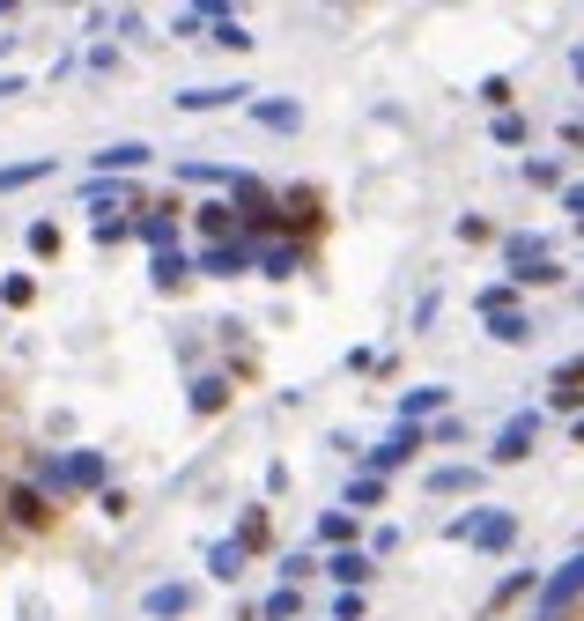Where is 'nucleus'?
I'll return each mask as SVG.
<instances>
[{"label":"nucleus","instance_id":"obj_1","mask_svg":"<svg viewBox=\"0 0 584 621\" xmlns=\"http://www.w3.org/2000/svg\"><path fill=\"white\" fill-rule=\"evenodd\" d=\"M444 540H466V548H481V555H511L518 548V518L496 511V503H474V511H459L444 525Z\"/></svg>","mask_w":584,"mask_h":621},{"label":"nucleus","instance_id":"obj_2","mask_svg":"<svg viewBox=\"0 0 584 621\" xmlns=\"http://www.w3.org/2000/svg\"><path fill=\"white\" fill-rule=\"evenodd\" d=\"M577 599H584V548L540 577V614H533V621H555L562 607H577Z\"/></svg>","mask_w":584,"mask_h":621},{"label":"nucleus","instance_id":"obj_3","mask_svg":"<svg viewBox=\"0 0 584 621\" xmlns=\"http://www.w3.org/2000/svg\"><path fill=\"white\" fill-rule=\"evenodd\" d=\"M414 451H429V437H422V429H407V422H400L392 437H378V444L363 451V474H378V481H385V474H400V466L414 459Z\"/></svg>","mask_w":584,"mask_h":621},{"label":"nucleus","instance_id":"obj_4","mask_svg":"<svg viewBox=\"0 0 584 621\" xmlns=\"http://www.w3.org/2000/svg\"><path fill=\"white\" fill-rule=\"evenodd\" d=\"M252 259H259V244H200L193 252V267L207 274V281H237V274H252Z\"/></svg>","mask_w":584,"mask_h":621},{"label":"nucleus","instance_id":"obj_5","mask_svg":"<svg viewBox=\"0 0 584 621\" xmlns=\"http://www.w3.org/2000/svg\"><path fill=\"white\" fill-rule=\"evenodd\" d=\"M533 444H540V414H511V422L496 429V444H488V459L518 466V459H533Z\"/></svg>","mask_w":584,"mask_h":621},{"label":"nucleus","instance_id":"obj_6","mask_svg":"<svg viewBox=\"0 0 584 621\" xmlns=\"http://www.w3.org/2000/svg\"><path fill=\"white\" fill-rule=\"evenodd\" d=\"M134 237L148 244V259L178 252V207H134Z\"/></svg>","mask_w":584,"mask_h":621},{"label":"nucleus","instance_id":"obj_7","mask_svg":"<svg viewBox=\"0 0 584 621\" xmlns=\"http://www.w3.org/2000/svg\"><path fill=\"white\" fill-rule=\"evenodd\" d=\"M0 511H8L15 525H23V533H45V525H52V496H45V488H8V496H0Z\"/></svg>","mask_w":584,"mask_h":621},{"label":"nucleus","instance_id":"obj_8","mask_svg":"<svg viewBox=\"0 0 584 621\" xmlns=\"http://www.w3.org/2000/svg\"><path fill=\"white\" fill-rule=\"evenodd\" d=\"M193 230H200V244H237L244 222H237L230 200H200V207H193Z\"/></svg>","mask_w":584,"mask_h":621},{"label":"nucleus","instance_id":"obj_9","mask_svg":"<svg viewBox=\"0 0 584 621\" xmlns=\"http://www.w3.org/2000/svg\"><path fill=\"white\" fill-rule=\"evenodd\" d=\"M326 577L341 592H363L370 577H378V555H370V548H341V555H326Z\"/></svg>","mask_w":584,"mask_h":621},{"label":"nucleus","instance_id":"obj_10","mask_svg":"<svg viewBox=\"0 0 584 621\" xmlns=\"http://www.w3.org/2000/svg\"><path fill=\"white\" fill-rule=\"evenodd\" d=\"M444 400H451L444 385H414V392H400V422H407V429H429V422H444Z\"/></svg>","mask_w":584,"mask_h":621},{"label":"nucleus","instance_id":"obj_11","mask_svg":"<svg viewBox=\"0 0 584 621\" xmlns=\"http://www.w3.org/2000/svg\"><path fill=\"white\" fill-rule=\"evenodd\" d=\"M193 585H178V577H171V585H148V599H141V607H148V621H185V614H193Z\"/></svg>","mask_w":584,"mask_h":621},{"label":"nucleus","instance_id":"obj_12","mask_svg":"<svg viewBox=\"0 0 584 621\" xmlns=\"http://www.w3.org/2000/svg\"><path fill=\"white\" fill-rule=\"evenodd\" d=\"M148 156H156L148 141H111V148H97L89 163H97V178H126V171H141Z\"/></svg>","mask_w":584,"mask_h":621},{"label":"nucleus","instance_id":"obj_13","mask_svg":"<svg viewBox=\"0 0 584 621\" xmlns=\"http://www.w3.org/2000/svg\"><path fill=\"white\" fill-rule=\"evenodd\" d=\"M548 407H562V414H584V355H570V363L548 378Z\"/></svg>","mask_w":584,"mask_h":621},{"label":"nucleus","instance_id":"obj_14","mask_svg":"<svg viewBox=\"0 0 584 621\" xmlns=\"http://www.w3.org/2000/svg\"><path fill=\"white\" fill-rule=\"evenodd\" d=\"M193 259H185V252H156V259H148V281H156V289L163 296H185V289H193Z\"/></svg>","mask_w":584,"mask_h":621},{"label":"nucleus","instance_id":"obj_15","mask_svg":"<svg viewBox=\"0 0 584 621\" xmlns=\"http://www.w3.org/2000/svg\"><path fill=\"white\" fill-rule=\"evenodd\" d=\"M244 111H252V126H267V134H296V126H304V104H289V97H252Z\"/></svg>","mask_w":584,"mask_h":621},{"label":"nucleus","instance_id":"obj_16","mask_svg":"<svg viewBox=\"0 0 584 621\" xmlns=\"http://www.w3.org/2000/svg\"><path fill=\"white\" fill-rule=\"evenodd\" d=\"M244 97H252L244 82H207V89H178V111H230Z\"/></svg>","mask_w":584,"mask_h":621},{"label":"nucleus","instance_id":"obj_17","mask_svg":"<svg viewBox=\"0 0 584 621\" xmlns=\"http://www.w3.org/2000/svg\"><path fill=\"white\" fill-rule=\"evenodd\" d=\"M67 488H97V496H104V488H111V459H104V451H67Z\"/></svg>","mask_w":584,"mask_h":621},{"label":"nucleus","instance_id":"obj_18","mask_svg":"<svg viewBox=\"0 0 584 621\" xmlns=\"http://www.w3.org/2000/svg\"><path fill=\"white\" fill-rule=\"evenodd\" d=\"M296 267H304V244H259V259H252V274H267V281H289Z\"/></svg>","mask_w":584,"mask_h":621},{"label":"nucleus","instance_id":"obj_19","mask_svg":"<svg viewBox=\"0 0 584 621\" xmlns=\"http://www.w3.org/2000/svg\"><path fill=\"white\" fill-rule=\"evenodd\" d=\"M422 488H429V496H474V488H481V466H429Z\"/></svg>","mask_w":584,"mask_h":621},{"label":"nucleus","instance_id":"obj_20","mask_svg":"<svg viewBox=\"0 0 584 621\" xmlns=\"http://www.w3.org/2000/svg\"><path fill=\"white\" fill-rule=\"evenodd\" d=\"M355 533H363V518H355V511H318V548H326V555L355 548Z\"/></svg>","mask_w":584,"mask_h":621},{"label":"nucleus","instance_id":"obj_21","mask_svg":"<svg viewBox=\"0 0 584 621\" xmlns=\"http://www.w3.org/2000/svg\"><path fill=\"white\" fill-rule=\"evenodd\" d=\"M207 577H215V585H237L244 577V548L237 540H207Z\"/></svg>","mask_w":584,"mask_h":621},{"label":"nucleus","instance_id":"obj_22","mask_svg":"<svg viewBox=\"0 0 584 621\" xmlns=\"http://www.w3.org/2000/svg\"><path fill=\"white\" fill-rule=\"evenodd\" d=\"M540 259H548V244H540L533 230H511V237H503V267H511V274L540 267Z\"/></svg>","mask_w":584,"mask_h":621},{"label":"nucleus","instance_id":"obj_23","mask_svg":"<svg viewBox=\"0 0 584 621\" xmlns=\"http://www.w3.org/2000/svg\"><path fill=\"white\" fill-rule=\"evenodd\" d=\"M230 540H237V548H244V555H259V548H274V511H244Z\"/></svg>","mask_w":584,"mask_h":621},{"label":"nucleus","instance_id":"obj_24","mask_svg":"<svg viewBox=\"0 0 584 621\" xmlns=\"http://www.w3.org/2000/svg\"><path fill=\"white\" fill-rule=\"evenodd\" d=\"M185 407H193L200 422H207V414H222V407H230V378H193V392H185Z\"/></svg>","mask_w":584,"mask_h":621},{"label":"nucleus","instance_id":"obj_25","mask_svg":"<svg viewBox=\"0 0 584 621\" xmlns=\"http://www.w3.org/2000/svg\"><path fill=\"white\" fill-rule=\"evenodd\" d=\"M481 326H488V341H503V348L533 341V318H525V311H496V318H481Z\"/></svg>","mask_w":584,"mask_h":621},{"label":"nucleus","instance_id":"obj_26","mask_svg":"<svg viewBox=\"0 0 584 621\" xmlns=\"http://www.w3.org/2000/svg\"><path fill=\"white\" fill-rule=\"evenodd\" d=\"M60 163L52 156H30V163H0V193H15V185H37V178H52Z\"/></svg>","mask_w":584,"mask_h":621},{"label":"nucleus","instance_id":"obj_27","mask_svg":"<svg viewBox=\"0 0 584 621\" xmlns=\"http://www.w3.org/2000/svg\"><path fill=\"white\" fill-rule=\"evenodd\" d=\"M525 592H540V570H511V577H503V585H496V599H488V614H503V607H518V599Z\"/></svg>","mask_w":584,"mask_h":621},{"label":"nucleus","instance_id":"obj_28","mask_svg":"<svg viewBox=\"0 0 584 621\" xmlns=\"http://www.w3.org/2000/svg\"><path fill=\"white\" fill-rule=\"evenodd\" d=\"M378 503H385V481L378 474H355L348 496H341V511H378Z\"/></svg>","mask_w":584,"mask_h":621},{"label":"nucleus","instance_id":"obj_29","mask_svg":"<svg viewBox=\"0 0 584 621\" xmlns=\"http://www.w3.org/2000/svg\"><path fill=\"white\" fill-rule=\"evenodd\" d=\"M119 200H134V193H126L119 178H97V171H89V185H82V207H97V215H104V207H119Z\"/></svg>","mask_w":584,"mask_h":621},{"label":"nucleus","instance_id":"obj_30","mask_svg":"<svg viewBox=\"0 0 584 621\" xmlns=\"http://www.w3.org/2000/svg\"><path fill=\"white\" fill-rule=\"evenodd\" d=\"M178 178H185V185H237V171H222V163H200V156H178Z\"/></svg>","mask_w":584,"mask_h":621},{"label":"nucleus","instance_id":"obj_31","mask_svg":"<svg viewBox=\"0 0 584 621\" xmlns=\"http://www.w3.org/2000/svg\"><path fill=\"white\" fill-rule=\"evenodd\" d=\"M296 614H304V592H296V585H274L267 607H259V621H296Z\"/></svg>","mask_w":584,"mask_h":621},{"label":"nucleus","instance_id":"obj_32","mask_svg":"<svg viewBox=\"0 0 584 621\" xmlns=\"http://www.w3.org/2000/svg\"><path fill=\"white\" fill-rule=\"evenodd\" d=\"M318 570H326V562H318L311 548H296V555H281V585H296V592H304V577H318Z\"/></svg>","mask_w":584,"mask_h":621},{"label":"nucleus","instance_id":"obj_33","mask_svg":"<svg viewBox=\"0 0 584 621\" xmlns=\"http://www.w3.org/2000/svg\"><path fill=\"white\" fill-rule=\"evenodd\" d=\"M207 45H222V52H252V30H244L237 15H222V23L207 30Z\"/></svg>","mask_w":584,"mask_h":621},{"label":"nucleus","instance_id":"obj_34","mask_svg":"<svg viewBox=\"0 0 584 621\" xmlns=\"http://www.w3.org/2000/svg\"><path fill=\"white\" fill-rule=\"evenodd\" d=\"M474 311H481V318H496V311H518V289H511V281H488V289L474 296Z\"/></svg>","mask_w":584,"mask_h":621},{"label":"nucleus","instance_id":"obj_35","mask_svg":"<svg viewBox=\"0 0 584 621\" xmlns=\"http://www.w3.org/2000/svg\"><path fill=\"white\" fill-rule=\"evenodd\" d=\"M30 474H37V488L52 496V488H67V459H52V451H37V459H30Z\"/></svg>","mask_w":584,"mask_h":621},{"label":"nucleus","instance_id":"obj_36","mask_svg":"<svg viewBox=\"0 0 584 621\" xmlns=\"http://www.w3.org/2000/svg\"><path fill=\"white\" fill-rule=\"evenodd\" d=\"M525 185H540V193H562V163H555V156H533V163H525Z\"/></svg>","mask_w":584,"mask_h":621},{"label":"nucleus","instance_id":"obj_37","mask_svg":"<svg viewBox=\"0 0 584 621\" xmlns=\"http://www.w3.org/2000/svg\"><path fill=\"white\" fill-rule=\"evenodd\" d=\"M30 296H37V281H30V274H8V281H0V304H8V311H23Z\"/></svg>","mask_w":584,"mask_h":621},{"label":"nucleus","instance_id":"obj_38","mask_svg":"<svg viewBox=\"0 0 584 621\" xmlns=\"http://www.w3.org/2000/svg\"><path fill=\"white\" fill-rule=\"evenodd\" d=\"M496 141L503 148H525V119H518V111H496Z\"/></svg>","mask_w":584,"mask_h":621},{"label":"nucleus","instance_id":"obj_39","mask_svg":"<svg viewBox=\"0 0 584 621\" xmlns=\"http://www.w3.org/2000/svg\"><path fill=\"white\" fill-rule=\"evenodd\" d=\"M481 104H488V111H511V82H503V74H488V82H481Z\"/></svg>","mask_w":584,"mask_h":621},{"label":"nucleus","instance_id":"obj_40","mask_svg":"<svg viewBox=\"0 0 584 621\" xmlns=\"http://www.w3.org/2000/svg\"><path fill=\"white\" fill-rule=\"evenodd\" d=\"M30 252L52 259V252H60V230H52V222H30Z\"/></svg>","mask_w":584,"mask_h":621},{"label":"nucleus","instance_id":"obj_41","mask_svg":"<svg viewBox=\"0 0 584 621\" xmlns=\"http://www.w3.org/2000/svg\"><path fill=\"white\" fill-rule=\"evenodd\" d=\"M422 437H429V444H459V437H466V422H451V414H444V422H429Z\"/></svg>","mask_w":584,"mask_h":621},{"label":"nucleus","instance_id":"obj_42","mask_svg":"<svg viewBox=\"0 0 584 621\" xmlns=\"http://www.w3.org/2000/svg\"><path fill=\"white\" fill-rule=\"evenodd\" d=\"M126 237H134V222H119V215L97 222V244H126Z\"/></svg>","mask_w":584,"mask_h":621},{"label":"nucleus","instance_id":"obj_43","mask_svg":"<svg viewBox=\"0 0 584 621\" xmlns=\"http://www.w3.org/2000/svg\"><path fill=\"white\" fill-rule=\"evenodd\" d=\"M459 237H466V244H488L496 230H488V215H459Z\"/></svg>","mask_w":584,"mask_h":621},{"label":"nucleus","instance_id":"obj_44","mask_svg":"<svg viewBox=\"0 0 584 621\" xmlns=\"http://www.w3.org/2000/svg\"><path fill=\"white\" fill-rule=\"evenodd\" d=\"M333 621H363V592H341V599H333Z\"/></svg>","mask_w":584,"mask_h":621},{"label":"nucleus","instance_id":"obj_45","mask_svg":"<svg viewBox=\"0 0 584 621\" xmlns=\"http://www.w3.org/2000/svg\"><path fill=\"white\" fill-rule=\"evenodd\" d=\"M570 67H577V82H584V45H577V52H570Z\"/></svg>","mask_w":584,"mask_h":621},{"label":"nucleus","instance_id":"obj_46","mask_svg":"<svg viewBox=\"0 0 584 621\" xmlns=\"http://www.w3.org/2000/svg\"><path fill=\"white\" fill-rule=\"evenodd\" d=\"M570 444H584V414H577V422H570Z\"/></svg>","mask_w":584,"mask_h":621}]
</instances>
